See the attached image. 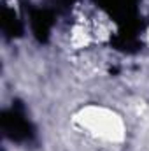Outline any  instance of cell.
Returning <instances> with one entry per match:
<instances>
[{"mask_svg":"<svg viewBox=\"0 0 149 151\" xmlns=\"http://www.w3.org/2000/svg\"><path fill=\"white\" fill-rule=\"evenodd\" d=\"M72 127L88 142L98 148H119L126 141V121L116 109L104 104H84L72 113Z\"/></svg>","mask_w":149,"mask_h":151,"instance_id":"1","label":"cell"}]
</instances>
